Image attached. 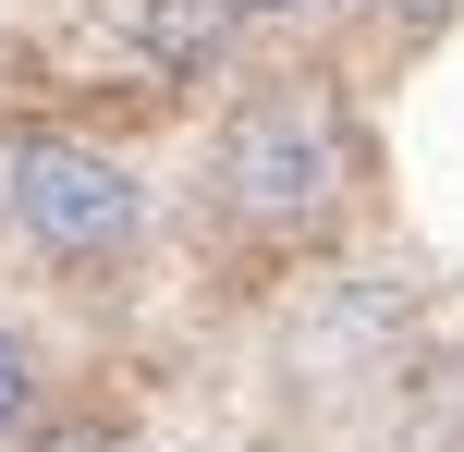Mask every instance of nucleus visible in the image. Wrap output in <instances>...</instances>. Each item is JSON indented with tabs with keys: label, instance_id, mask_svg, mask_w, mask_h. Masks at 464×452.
<instances>
[{
	"label": "nucleus",
	"instance_id": "nucleus-1",
	"mask_svg": "<svg viewBox=\"0 0 464 452\" xmlns=\"http://www.w3.org/2000/svg\"><path fill=\"white\" fill-rule=\"evenodd\" d=\"M208 196H220V220H245V233H269V245L330 233L343 196H354V122H343V98L330 86L245 98V111L220 122V147H208Z\"/></svg>",
	"mask_w": 464,
	"mask_h": 452
},
{
	"label": "nucleus",
	"instance_id": "nucleus-5",
	"mask_svg": "<svg viewBox=\"0 0 464 452\" xmlns=\"http://www.w3.org/2000/svg\"><path fill=\"white\" fill-rule=\"evenodd\" d=\"M37 452H111V428H49Z\"/></svg>",
	"mask_w": 464,
	"mask_h": 452
},
{
	"label": "nucleus",
	"instance_id": "nucleus-6",
	"mask_svg": "<svg viewBox=\"0 0 464 452\" xmlns=\"http://www.w3.org/2000/svg\"><path fill=\"white\" fill-rule=\"evenodd\" d=\"M379 13H392V24H440L452 0H379Z\"/></svg>",
	"mask_w": 464,
	"mask_h": 452
},
{
	"label": "nucleus",
	"instance_id": "nucleus-7",
	"mask_svg": "<svg viewBox=\"0 0 464 452\" xmlns=\"http://www.w3.org/2000/svg\"><path fill=\"white\" fill-rule=\"evenodd\" d=\"M245 13H305V0H232V24H245Z\"/></svg>",
	"mask_w": 464,
	"mask_h": 452
},
{
	"label": "nucleus",
	"instance_id": "nucleus-3",
	"mask_svg": "<svg viewBox=\"0 0 464 452\" xmlns=\"http://www.w3.org/2000/svg\"><path fill=\"white\" fill-rule=\"evenodd\" d=\"M220 24H232V0H147V62L196 73V62L220 49Z\"/></svg>",
	"mask_w": 464,
	"mask_h": 452
},
{
	"label": "nucleus",
	"instance_id": "nucleus-2",
	"mask_svg": "<svg viewBox=\"0 0 464 452\" xmlns=\"http://www.w3.org/2000/svg\"><path fill=\"white\" fill-rule=\"evenodd\" d=\"M0 208H13V233L37 245V257H62V269H111L122 245L147 233V184L111 159V147H86V135H24L13 159H0Z\"/></svg>",
	"mask_w": 464,
	"mask_h": 452
},
{
	"label": "nucleus",
	"instance_id": "nucleus-4",
	"mask_svg": "<svg viewBox=\"0 0 464 452\" xmlns=\"http://www.w3.org/2000/svg\"><path fill=\"white\" fill-rule=\"evenodd\" d=\"M24 404H37V355H24V331H0V440L24 428Z\"/></svg>",
	"mask_w": 464,
	"mask_h": 452
}]
</instances>
